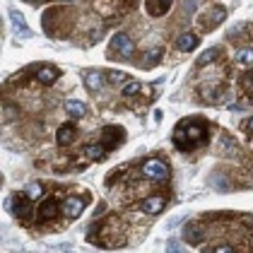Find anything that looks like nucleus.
Returning a JSON list of instances; mask_svg holds the SVG:
<instances>
[{
	"mask_svg": "<svg viewBox=\"0 0 253 253\" xmlns=\"http://www.w3.org/2000/svg\"><path fill=\"white\" fill-rule=\"evenodd\" d=\"M224 17H227V10H224V7H214L212 17H210V20L205 17V24H208V27H214V24H219Z\"/></svg>",
	"mask_w": 253,
	"mask_h": 253,
	"instance_id": "obj_22",
	"label": "nucleus"
},
{
	"mask_svg": "<svg viewBox=\"0 0 253 253\" xmlns=\"http://www.w3.org/2000/svg\"><path fill=\"white\" fill-rule=\"evenodd\" d=\"M60 212H63V203H58L56 198H46V200L39 205V212H37V217H39L41 222H53Z\"/></svg>",
	"mask_w": 253,
	"mask_h": 253,
	"instance_id": "obj_5",
	"label": "nucleus"
},
{
	"mask_svg": "<svg viewBox=\"0 0 253 253\" xmlns=\"http://www.w3.org/2000/svg\"><path fill=\"white\" fill-rule=\"evenodd\" d=\"M84 200L78 198V195H73V198H68L65 203H63V217H68V219H78L82 210H84Z\"/></svg>",
	"mask_w": 253,
	"mask_h": 253,
	"instance_id": "obj_9",
	"label": "nucleus"
},
{
	"mask_svg": "<svg viewBox=\"0 0 253 253\" xmlns=\"http://www.w3.org/2000/svg\"><path fill=\"white\" fill-rule=\"evenodd\" d=\"M251 249H253V234H251Z\"/></svg>",
	"mask_w": 253,
	"mask_h": 253,
	"instance_id": "obj_30",
	"label": "nucleus"
},
{
	"mask_svg": "<svg viewBox=\"0 0 253 253\" xmlns=\"http://www.w3.org/2000/svg\"><path fill=\"white\" fill-rule=\"evenodd\" d=\"M171 2H174V0H145L147 15H150V17H164V15L171 10Z\"/></svg>",
	"mask_w": 253,
	"mask_h": 253,
	"instance_id": "obj_10",
	"label": "nucleus"
},
{
	"mask_svg": "<svg viewBox=\"0 0 253 253\" xmlns=\"http://www.w3.org/2000/svg\"><path fill=\"white\" fill-rule=\"evenodd\" d=\"M12 214L20 219V222H29L32 219V212H34V200L27 193H17L12 198Z\"/></svg>",
	"mask_w": 253,
	"mask_h": 253,
	"instance_id": "obj_3",
	"label": "nucleus"
},
{
	"mask_svg": "<svg viewBox=\"0 0 253 253\" xmlns=\"http://www.w3.org/2000/svg\"><path fill=\"white\" fill-rule=\"evenodd\" d=\"M123 137H126V133H123V128H121V126H106V128H104V133H101V142H104L106 147L116 150L118 145L123 142Z\"/></svg>",
	"mask_w": 253,
	"mask_h": 253,
	"instance_id": "obj_6",
	"label": "nucleus"
},
{
	"mask_svg": "<svg viewBox=\"0 0 253 253\" xmlns=\"http://www.w3.org/2000/svg\"><path fill=\"white\" fill-rule=\"evenodd\" d=\"M219 53H222V48L219 46H214V48H208L205 53H200L198 60H195V68H203V65H210L212 60L219 58Z\"/></svg>",
	"mask_w": 253,
	"mask_h": 253,
	"instance_id": "obj_16",
	"label": "nucleus"
},
{
	"mask_svg": "<svg viewBox=\"0 0 253 253\" xmlns=\"http://www.w3.org/2000/svg\"><path fill=\"white\" fill-rule=\"evenodd\" d=\"M174 140L176 150L186 152V150H195L208 140V126L203 121H181L174 128Z\"/></svg>",
	"mask_w": 253,
	"mask_h": 253,
	"instance_id": "obj_1",
	"label": "nucleus"
},
{
	"mask_svg": "<svg viewBox=\"0 0 253 253\" xmlns=\"http://www.w3.org/2000/svg\"><path fill=\"white\" fill-rule=\"evenodd\" d=\"M10 17H12V22L17 24V29H20L22 34L27 37V34H29V27H27V22H24V17H22V15L17 12V10H12V12H10Z\"/></svg>",
	"mask_w": 253,
	"mask_h": 253,
	"instance_id": "obj_24",
	"label": "nucleus"
},
{
	"mask_svg": "<svg viewBox=\"0 0 253 253\" xmlns=\"http://www.w3.org/2000/svg\"><path fill=\"white\" fill-rule=\"evenodd\" d=\"M24 193L29 195L32 200H37V198H41V193H43V188H41V183H29V186L24 188Z\"/></svg>",
	"mask_w": 253,
	"mask_h": 253,
	"instance_id": "obj_25",
	"label": "nucleus"
},
{
	"mask_svg": "<svg viewBox=\"0 0 253 253\" xmlns=\"http://www.w3.org/2000/svg\"><path fill=\"white\" fill-rule=\"evenodd\" d=\"M222 94H224L222 87H203V89H200V97L205 99V101H219Z\"/></svg>",
	"mask_w": 253,
	"mask_h": 253,
	"instance_id": "obj_19",
	"label": "nucleus"
},
{
	"mask_svg": "<svg viewBox=\"0 0 253 253\" xmlns=\"http://www.w3.org/2000/svg\"><path fill=\"white\" fill-rule=\"evenodd\" d=\"M198 34H191V32H186V34H181L178 39H176V48L181 51V53H188V51H193L195 46H198Z\"/></svg>",
	"mask_w": 253,
	"mask_h": 253,
	"instance_id": "obj_11",
	"label": "nucleus"
},
{
	"mask_svg": "<svg viewBox=\"0 0 253 253\" xmlns=\"http://www.w3.org/2000/svg\"><path fill=\"white\" fill-rule=\"evenodd\" d=\"M27 2H39V0H27Z\"/></svg>",
	"mask_w": 253,
	"mask_h": 253,
	"instance_id": "obj_29",
	"label": "nucleus"
},
{
	"mask_svg": "<svg viewBox=\"0 0 253 253\" xmlns=\"http://www.w3.org/2000/svg\"><path fill=\"white\" fill-rule=\"evenodd\" d=\"M75 135H78V130H75V126H60L58 130H56V142L58 145H70L73 140H75Z\"/></svg>",
	"mask_w": 253,
	"mask_h": 253,
	"instance_id": "obj_13",
	"label": "nucleus"
},
{
	"mask_svg": "<svg viewBox=\"0 0 253 253\" xmlns=\"http://www.w3.org/2000/svg\"><path fill=\"white\" fill-rule=\"evenodd\" d=\"M140 87H142L140 82H135V80H128V82L123 84V89H121V92H123V97H135L137 92H140Z\"/></svg>",
	"mask_w": 253,
	"mask_h": 253,
	"instance_id": "obj_21",
	"label": "nucleus"
},
{
	"mask_svg": "<svg viewBox=\"0 0 253 253\" xmlns=\"http://www.w3.org/2000/svg\"><path fill=\"white\" fill-rule=\"evenodd\" d=\"M236 63L241 68H253V46H244L239 53H236Z\"/></svg>",
	"mask_w": 253,
	"mask_h": 253,
	"instance_id": "obj_18",
	"label": "nucleus"
},
{
	"mask_svg": "<svg viewBox=\"0 0 253 253\" xmlns=\"http://www.w3.org/2000/svg\"><path fill=\"white\" fill-rule=\"evenodd\" d=\"M104 82H106V78H104L99 70L84 73V84H87V89H92V92H99V89L104 87Z\"/></svg>",
	"mask_w": 253,
	"mask_h": 253,
	"instance_id": "obj_12",
	"label": "nucleus"
},
{
	"mask_svg": "<svg viewBox=\"0 0 253 253\" xmlns=\"http://www.w3.org/2000/svg\"><path fill=\"white\" fill-rule=\"evenodd\" d=\"M37 80H39L41 84H53V82L58 80V70H56V68H51V65L39 68V70H37Z\"/></svg>",
	"mask_w": 253,
	"mask_h": 253,
	"instance_id": "obj_14",
	"label": "nucleus"
},
{
	"mask_svg": "<svg viewBox=\"0 0 253 253\" xmlns=\"http://www.w3.org/2000/svg\"><path fill=\"white\" fill-rule=\"evenodd\" d=\"M140 171H142L145 178H152V181H167L169 178V167L162 159H147V162H142Z\"/></svg>",
	"mask_w": 253,
	"mask_h": 253,
	"instance_id": "obj_2",
	"label": "nucleus"
},
{
	"mask_svg": "<svg viewBox=\"0 0 253 253\" xmlns=\"http://www.w3.org/2000/svg\"><path fill=\"white\" fill-rule=\"evenodd\" d=\"M244 87H246L249 92H253V73H251V78H244Z\"/></svg>",
	"mask_w": 253,
	"mask_h": 253,
	"instance_id": "obj_27",
	"label": "nucleus"
},
{
	"mask_svg": "<svg viewBox=\"0 0 253 253\" xmlns=\"http://www.w3.org/2000/svg\"><path fill=\"white\" fill-rule=\"evenodd\" d=\"M106 80H109L111 84H126V82H128V75L121 73V70H109V73H106Z\"/></svg>",
	"mask_w": 253,
	"mask_h": 253,
	"instance_id": "obj_20",
	"label": "nucleus"
},
{
	"mask_svg": "<svg viewBox=\"0 0 253 253\" xmlns=\"http://www.w3.org/2000/svg\"><path fill=\"white\" fill-rule=\"evenodd\" d=\"M212 251H217V253H224V251L232 253V251H234V246H232V244H222V246H214Z\"/></svg>",
	"mask_w": 253,
	"mask_h": 253,
	"instance_id": "obj_26",
	"label": "nucleus"
},
{
	"mask_svg": "<svg viewBox=\"0 0 253 253\" xmlns=\"http://www.w3.org/2000/svg\"><path fill=\"white\" fill-rule=\"evenodd\" d=\"M111 48H114V53L121 56V58H130L135 46H133V39H130L126 32H118V34L111 37Z\"/></svg>",
	"mask_w": 253,
	"mask_h": 253,
	"instance_id": "obj_4",
	"label": "nucleus"
},
{
	"mask_svg": "<svg viewBox=\"0 0 253 253\" xmlns=\"http://www.w3.org/2000/svg\"><path fill=\"white\" fill-rule=\"evenodd\" d=\"M246 130H249V133H253V116L246 121Z\"/></svg>",
	"mask_w": 253,
	"mask_h": 253,
	"instance_id": "obj_28",
	"label": "nucleus"
},
{
	"mask_svg": "<svg viewBox=\"0 0 253 253\" xmlns=\"http://www.w3.org/2000/svg\"><path fill=\"white\" fill-rule=\"evenodd\" d=\"M162 53H164V48H152V51H147V53H145L142 63H145V65H155V63H159Z\"/></svg>",
	"mask_w": 253,
	"mask_h": 253,
	"instance_id": "obj_23",
	"label": "nucleus"
},
{
	"mask_svg": "<svg viewBox=\"0 0 253 253\" xmlns=\"http://www.w3.org/2000/svg\"><path fill=\"white\" fill-rule=\"evenodd\" d=\"M183 239H186L191 246L203 244V241H205V227H203L200 222H188V224L183 227Z\"/></svg>",
	"mask_w": 253,
	"mask_h": 253,
	"instance_id": "obj_7",
	"label": "nucleus"
},
{
	"mask_svg": "<svg viewBox=\"0 0 253 253\" xmlns=\"http://www.w3.org/2000/svg\"><path fill=\"white\" fill-rule=\"evenodd\" d=\"M164 208H167V198H164V195H150V198L142 200V212H147L150 217L162 214Z\"/></svg>",
	"mask_w": 253,
	"mask_h": 253,
	"instance_id": "obj_8",
	"label": "nucleus"
},
{
	"mask_svg": "<svg viewBox=\"0 0 253 253\" xmlns=\"http://www.w3.org/2000/svg\"><path fill=\"white\" fill-rule=\"evenodd\" d=\"M106 150H109V147H106L104 142H89V145L84 147L87 157H89V159H94V162L104 159V157H106Z\"/></svg>",
	"mask_w": 253,
	"mask_h": 253,
	"instance_id": "obj_15",
	"label": "nucleus"
},
{
	"mask_svg": "<svg viewBox=\"0 0 253 253\" xmlns=\"http://www.w3.org/2000/svg\"><path fill=\"white\" fill-rule=\"evenodd\" d=\"M65 111H68V116L73 118V121L87 116V106H84L82 101H68V104H65Z\"/></svg>",
	"mask_w": 253,
	"mask_h": 253,
	"instance_id": "obj_17",
	"label": "nucleus"
},
{
	"mask_svg": "<svg viewBox=\"0 0 253 253\" xmlns=\"http://www.w3.org/2000/svg\"><path fill=\"white\" fill-rule=\"evenodd\" d=\"M251 73H253V70H251Z\"/></svg>",
	"mask_w": 253,
	"mask_h": 253,
	"instance_id": "obj_31",
	"label": "nucleus"
}]
</instances>
